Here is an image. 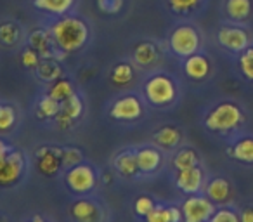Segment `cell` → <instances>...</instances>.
Listing matches in <instances>:
<instances>
[{"label": "cell", "mask_w": 253, "mask_h": 222, "mask_svg": "<svg viewBox=\"0 0 253 222\" xmlns=\"http://www.w3.org/2000/svg\"><path fill=\"white\" fill-rule=\"evenodd\" d=\"M137 66L132 63L130 57L116 59L108 70V80L115 87H130L137 80Z\"/></svg>", "instance_id": "obj_20"}, {"label": "cell", "mask_w": 253, "mask_h": 222, "mask_svg": "<svg viewBox=\"0 0 253 222\" xmlns=\"http://www.w3.org/2000/svg\"><path fill=\"white\" fill-rule=\"evenodd\" d=\"M0 219H2V217H0Z\"/></svg>", "instance_id": "obj_42"}, {"label": "cell", "mask_w": 253, "mask_h": 222, "mask_svg": "<svg viewBox=\"0 0 253 222\" xmlns=\"http://www.w3.org/2000/svg\"><path fill=\"white\" fill-rule=\"evenodd\" d=\"M126 0H95V7L104 16H120L125 11Z\"/></svg>", "instance_id": "obj_34"}, {"label": "cell", "mask_w": 253, "mask_h": 222, "mask_svg": "<svg viewBox=\"0 0 253 222\" xmlns=\"http://www.w3.org/2000/svg\"><path fill=\"white\" fill-rule=\"evenodd\" d=\"M201 158L198 155V151L194 148H189V146H184V148H177L172 155V160H170V165L175 170H186L191 169V167L200 165Z\"/></svg>", "instance_id": "obj_31"}, {"label": "cell", "mask_w": 253, "mask_h": 222, "mask_svg": "<svg viewBox=\"0 0 253 222\" xmlns=\"http://www.w3.org/2000/svg\"><path fill=\"white\" fill-rule=\"evenodd\" d=\"M21 109L16 102L0 101V135H7L19 125Z\"/></svg>", "instance_id": "obj_28"}, {"label": "cell", "mask_w": 253, "mask_h": 222, "mask_svg": "<svg viewBox=\"0 0 253 222\" xmlns=\"http://www.w3.org/2000/svg\"><path fill=\"white\" fill-rule=\"evenodd\" d=\"M245 124V111L234 101H220L207 109L203 125L213 134H229Z\"/></svg>", "instance_id": "obj_5"}, {"label": "cell", "mask_w": 253, "mask_h": 222, "mask_svg": "<svg viewBox=\"0 0 253 222\" xmlns=\"http://www.w3.org/2000/svg\"><path fill=\"white\" fill-rule=\"evenodd\" d=\"M141 95L153 109H169L180 99V84L172 73L155 70L146 73L141 82Z\"/></svg>", "instance_id": "obj_2"}, {"label": "cell", "mask_w": 253, "mask_h": 222, "mask_svg": "<svg viewBox=\"0 0 253 222\" xmlns=\"http://www.w3.org/2000/svg\"><path fill=\"white\" fill-rule=\"evenodd\" d=\"M173 182L175 187L182 194L189 196V194H198L205 189V184H207V174L201 169L200 165L191 167L186 170H177L175 177H173Z\"/></svg>", "instance_id": "obj_17"}, {"label": "cell", "mask_w": 253, "mask_h": 222, "mask_svg": "<svg viewBox=\"0 0 253 222\" xmlns=\"http://www.w3.org/2000/svg\"><path fill=\"white\" fill-rule=\"evenodd\" d=\"M71 222H106V208L97 198L75 196L68 207Z\"/></svg>", "instance_id": "obj_11"}, {"label": "cell", "mask_w": 253, "mask_h": 222, "mask_svg": "<svg viewBox=\"0 0 253 222\" xmlns=\"http://www.w3.org/2000/svg\"><path fill=\"white\" fill-rule=\"evenodd\" d=\"M26 222H50V221H47L43 215H33V217H30Z\"/></svg>", "instance_id": "obj_41"}, {"label": "cell", "mask_w": 253, "mask_h": 222, "mask_svg": "<svg viewBox=\"0 0 253 222\" xmlns=\"http://www.w3.org/2000/svg\"><path fill=\"white\" fill-rule=\"evenodd\" d=\"M227 155L239 163H253V135H243L227 148Z\"/></svg>", "instance_id": "obj_29"}, {"label": "cell", "mask_w": 253, "mask_h": 222, "mask_svg": "<svg viewBox=\"0 0 253 222\" xmlns=\"http://www.w3.org/2000/svg\"><path fill=\"white\" fill-rule=\"evenodd\" d=\"M111 167L122 179L134 180L141 176L137 167V153L135 148H123L113 156Z\"/></svg>", "instance_id": "obj_21"}, {"label": "cell", "mask_w": 253, "mask_h": 222, "mask_svg": "<svg viewBox=\"0 0 253 222\" xmlns=\"http://www.w3.org/2000/svg\"><path fill=\"white\" fill-rule=\"evenodd\" d=\"M215 203L205 194H189L180 203L184 222H208L215 212Z\"/></svg>", "instance_id": "obj_12"}, {"label": "cell", "mask_w": 253, "mask_h": 222, "mask_svg": "<svg viewBox=\"0 0 253 222\" xmlns=\"http://www.w3.org/2000/svg\"><path fill=\"white\" fill-rule=\"evenodd\" d=\"M149 106L142 99L141 92H122L109 99L106 104V117L115 124L132 125L141 122L146 117Z\"/></svg>", "instance_id": "obj_4"}, {"label": "cell", "mask_w": 253, "mask_h": 222, "mask_svg": "<svg viewBox=\"0 0 253 222\" xmlns=\"http://www.w3.org/2000/svg\"><path fill=\"white\" fill-rule=\"evenodd\" d=\"M63 182L73 196H88L99 186V172L94 165L82 162L64 170Z\"/></svg>", "instance_id": "obj_7"}, {"label": "cell", "mask_w": 253, "mask_h": 222, "mask_svg": "<svg viewBox=\"0 0 253 222\" xmlns=\"http://www.w3.org/2000/svg\"><path fill=\"white\" fill-rule=\"evenodd\" d=\"M217 44L231 54H239L253 44L252 33L239 23H222L217 30Z\"/></svg>", "instance_id": "obj_9"}, {"label": "cell", "mask_w": 253, "mask_h": 222, "mask_svg": "<svg viewBox=\"0 0 253 222\" xmlns=\"http://www.w3.org/2000/svg\"><path fill=\"white\" fill-rule=\"evenodd\" d=\"M208 0H163L165 9L177 19H193L205 7Z\"/></svg>", "instance_id": "obj_23"}, {"label": "cell", "mask_w": 253, "mask_h": 222, "mask_svg": "<svg viewBox=\"0 0 253 222\" xmlns=\"http://www.w3.org/2000/svg\"><path fill=\"white\" fill-rule=\"evenodd\" d=\"M163 42H165L167 52L170 56L182 61L186 57L203 50L205 39L203 32H201L196 23H193L191 19H179L169 30Z\"/></svg>", "instance_id": "obj_3"}, {"label": "cell", "mask_w": 253, "mask_h": 222, "mask_svg": "<svg viewBox=\"0 0 253 222\" xmlns=\"http://www.w3.org/2000/svg\"><path fill=\"white\" fill-rule=\"evenodd\" d=\"M63 148L56 144H43L35 149V165L43 177H56L63 169Z\"/></svg>", "instance_id": "obj_13"}, {"label": "cell", "mask_w": 253, "mask_h": 222, "mask_svg": "<svg viewBox=\"0 0 253 222\" xmlns=\"http://www.w3.org/2000/svg\"><path fill=\"white\" fill-rule=\"evenodd\" d=\"M144 222H173L170 205L156 203V207L144 217Z\"/></svg>", "instance_id": "obj_36"}, {"label": "cell", "mask_w": 253, "mask_h": 222, "mask_svg": "<svg viewBox=\"0 0 253 222\" xmlns=\"http://www.w3.org/2000/svg\"><path fill=\"white\" fill-rule=\"evenodd\" d=\"M28 176V158L23 151L12 148L4 160H0V189L14 187Z\"/></svg>", "instance_id": "obj_8"}, {"label": "cell", "mask_w": 253, "mask_h": 222, "mask_svg": "<svg viewBox=\"0 0 253 222\" xmlns=\"http://www.w3.org/2000/svg\"><path fill=\"white\" fill-rule=\"evenodd\" d=\"M28 28L16 18L0 19V45L5 49H21L26 44Z\"/></svg>", "instance_id": "obj_18"}, {"label": "cell", "mask_w": 253, "mask_h": 222, "mask_svg": "<svg viewBox=\"0 0 253 222\" xmlns=\"http://www.w3.org/2000/svg\"><path fill=\"white\" fill-rule=\"evenodd\" d=\"M33 75L39 80V84L47 87V85H50L52 82H56L57 78H61L64 75L63 59H59V57H43L39 66H37V70L33 71Z\"/></svg>", "instance_id": "obj_25"}, {"label": "cell", "mask_w": 253, "mask_h": 222, "mask_svg": "<svg viewBox=\"0 0 253 222\" xmlns=\"http://www.w3.org/2000/svg\"><path fill=\"white\" fill-rule=\"evenodd\" d=\"M12 149V146L9 144L5 139H2V135H0V160H4L5 156L9 155V151Z\"/></svg>", "instance_id": "obj_40"}, {"label": "cell", "mask_w": 253, "mask_h": 222, "mask_svg": "<svg viewBox=\"0 0 253 222\" xmlns=\"http://www.w3.org/2000/svg\"><path fill=\"white\" fill-rule=\"evenodd\" d=\"M184 141V131L175 124H163L156 127L151 134V144L160 148L163 153H172L180 148Z\"/></svg>", "instance_id": "obj_19"}, {"label": "cell", "mask_w": 253, "mask_h": 222, "mask_svg": "<svg viewBox=\"0 0 253 222\" xmlns=\"http://www.w3.org/2000/svg\"><path fill=\"white\" fill-rule=\"evenodd\" d=\"M180 68H182L186 78L191 82H205L213 73V63H211L210 56L203 50L180 61Z\"/></svg>", "instance_id": "obj_15"}, {"label": "cell", "mask_w": 253, "mask_h": 222, "mask_svg": "<svg viewBox=\"0 0 253 222\" xmlns=\"http://www.w3.org/2000/svg\"><path fill=\"white\" fill-rule=\"evenodd\" d=\"M208 222H241V221H239V214L234 208L220 207V208H215L213 215H211Z\"/></svg>", "instance_id": "obj_38"}, {"label": "cell", "mask_w": 253, "mask_h": 222, "mask_svg": "<svg viewBox=\"0 0 253 222\" xmlns=\"http://www.w3.org/2000/svg\"><path fill=\"white\" fill-rule=\"evenodd\" d=\"M40 61H42V56H40L37 50H33L30 45L25 44V45L19 49V63H21V66L25 68L26 71L33 73V71L37 70V66L40 64Z\"/></svg>", "instance_id": "obj_32"}, {"label": "cell", "mask_w": 253, "mask_h": 222, "mask_svg": "<svg viewBox=\"0 0 253 222\" xmlns=\"http://www.w3.org/2000/svg\"><path fill=\"white\" fill-rule=\"evenodd\" d=\"M238 68L248 82H253V44L238 54Z\"/></svg>", "instance_id": "obj_33"}, {"label": "cell", "mask_w": 253, "mask_h": 222, "mask_svg": "<svg viewBox=\"0 0 253 222\" xmlns=\"http://www.w3.org/2000/svg\"><path fill=\"white\" fill-rule=\"evenodd\" d=\"M85 111H87L85 97L80 90H77L71 97H68L66 101L61 102L59 113H57L56 120H54V125L59 131H73L84 120Z\"/></svg>", "instance_id": "obj_10"}, {"label": "cell", "mask_w": 253, "mask_h": 222, "mask_svg": "<svg viewBox=\"0 0 253 222\" xmlns=\"http://www.w3.org/2000/svg\"><path fill=\"white\" fill-rule=\"evenodd\" d=\"M26 45H30L33 50H37V52L42 56V59L43 57H59L52 35H50L47 25L42 21H40V25H35V26H32V28H28V33H26Z\"/></svg>", "instance_id": "obj_14"}, {"label": "cell", "mask_w": 253, "mask_h": 222, "mask_svg": "<svg viewBox=\"0 0 253 222\" xmlns=\"http://www.w3.org/2000/svg\"><path fill=\"white\" fill-rule=\"evenodd\" d=\"M222 14L231 23H246L253 14V0H224Z\"/></svg>", "instance_id": "obj_24"}, {"label": "cell", "mask_w": 253, "mask_h": 222, "mask_svg": "<svg viewBox=\"0 0 253 222\" xmlns=\"http://www.w3.org/2000/svg\"><path fill=\"white\" fill-rule=\"evenodd\" d=\"M239 221L241 222H253V207H245L239 212Z\"/></svg>", "instance_id": "obj_39"}, {"label": "cell", "mask_w": 253, "mask_h": 222, "mask_svg": "<svg viewBox=\"0 0 253 222\" xmlns=\"http://www.w3.org/2000/svg\"><path fill=\"white\" fill-rule=\"evenodd\" d=\"M59 106H61V102H57L56 99H52L45 90H43V92H40L39 97L35 99L33 115H35L39 122H45V124L52 122L54 124L57 113H59Z\"/></svg>", "instance_id": "obj_27"}, {"label": "cell", "mask_w": 253, "mask_h": 222, "mask_svg": "<svg viewBox=\"0 0 253 222\" xmlns=\"http://www.w3.org/2000/svg\"><path fill=\"white\" fill-rule=\"evenodd\" d=\"M77 90H78V87H77V84H75V80L71 77H68L66 73H64L61 78H57L56 82H52V84L45 87L47 94H49L52 99H56L57 102L66 101V99L71 97V95H73Z\"/></svg>", "instance_id": "obj_30"}, {"label": "cell", "mask_w": 253, "mask_h": 222, "mask_svg": "<svg viewBox=\"0 0 253 222\" xmlns=\"http://www.w3.org/2000/svg\"><path fill=\"white\" fill-rule=\"evenodd\" d=\"M63 169H70V167H75L78 163L84 162V151L77 146H64L63 148Z\"/></svg>", "instance_id": "obj_35"}, {"label": "cell", "mask_w": 253, "mask_h": 222, "mask_svg": "<svg viewBox=\"0 0 253 222\" xmlns=\"http://www.w3.org/2000/svg\"><path fill=\"white\" fill-rule=\"evenodd\" d=\"M167 54L169 52H167L165 42H162L158 39H153V37H142V39L134 42L128 57L137 66L139 71L151 73L155 70H160Z\"/></svg>", "instance_id": "obj_6"}, {"label": "cell", "mask_w": 253, "mask_h": 222, "mask_svg": "<svg viewBox=\"0 0 253 222\" xmlns=\"http://www.w3.org/2000/svg\"><path fill=\"white\" fill-rule=\"evenodd\" d=\"M203 193L215 205H225L232 198V186L225 177H213L207 180Z\"/></svg>", "instance_id": "obj_26"}, {"label": "cell", "mask_w": 253, "mask_h": 222, "mask_svg": "<svg viewBox=\"0 0 253 222\" xmlns=\"http://www.w3.org/2000/svg\"><path fill=\"white\" fill-rule=\"evenodd\" d=\"M30 5L45 21L78 11L80 0H30Z\"/></svg>", "instance_id": "obj_16"}, {"label": "cell", "mask_w": 253, "mask_h": 222, "mask_svg": "<svg viewBox=\"0 0 253 222\" xmlns=\"http://www.w3.org/2000/svg\"><path fill=\"white\" fill-rule=\"evenodd\" d=\"M42 23H45L49 28L61 59L85 50L94 39L92 23L78 11L64 14L61 18L45 19Z\"/></svg>", "instance_id": "obj_1"}, {"label": "cell", "mask_w": 253, "mask_h": 222, "mask_svg": "<svg viewBox=\"0 0 253 222\" xmlns=\"http://www.w3.org/2000/svg\"><path fill=\"white\" fill-rule=\"evenodd\" d=\"M137 153V167L141 176H153L163 167L165 156L160 148H156L155 144H146L141 148H135Z\"/></svg>", "instance_id": "obj_22"}, {"label": "cell", "mask_w": 253, "mask_h": 222, "mask_svg": "<svg viewBox=\"0 0 253 222\" xmlns=\"http://www.w3.org/2000/svg\"><path fill=\"white\" fill-rule=\"evenodd\" d=\"M155 207H156L155 198L149 196V194H141V196H137L134 200V212H135V215H137V217L144 219Z\"/></svg>", "instance_id": "obj_37"}]
</instances>
